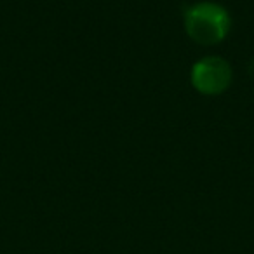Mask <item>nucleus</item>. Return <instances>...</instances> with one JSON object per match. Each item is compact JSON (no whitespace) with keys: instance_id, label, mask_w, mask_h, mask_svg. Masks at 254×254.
I'll return each mask as SVG.
<instances>
[{"instance_id":"obj_1","label":"nucleus","mask_w":254,"mask_h":254,"mask_svg":"<svg viewBox=\"0 0 254 254\" xmlns=\"http://www.w3.org/2000/svg\"><path fill=\"white\" fill-rule=\"evenodd\" d=\"M232 18L223 5L214 2H198L185 11V30L193 42L214 46L228 35Z\"/></svg>"},{"instance_id":"obj_2","label":"nucleus","mask_w":254,"mask_h":254,"mask_svg":"<svg viewBox=\"0 0 254 254\" xmlns=\"http://www.w3.org/2000/svg\"><path fill=\"white\" fill-rule=\"evenodd\" d=\"M191 85L205 96L221 94L232 82V68L228 61L218 56L202 58L193 64L190 75Z\"/></svg>"}]
</instances>
